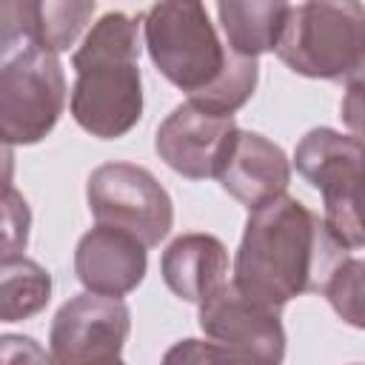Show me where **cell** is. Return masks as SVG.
Wrapping results in <instances>:
<instances>
[{"label": "cell", "instance_id": "6da1fadb", "mask_svg": "<svg viewBox=\"0 0 365 365\" xmlns=\"http://www.w3.org/2000/svg\"><path fill=\"white\" fill-rule=\"evenodd\" d=\"M342 259L348 251L322 217L297 197L279 194L248 214L231 282L242 297L279 311L294 297L322 291Z\"/></svg>", "mask_w": 365, "mask_h": 365}, {"label": "cell", "instance_id": "7a4b0ae2", "mask_svg": "<svg viewBox=\"0 0 365 365\" xmlns=\"http://www.w3.org/2000/svg\"><path fill=\"white\" fill-rule=\"evenodd\" d=\"M143 37L157 71L185 91L191 106L231 117L251 100L259 66L225 46L202 3L174 0L151 6L143 14Z\"/></svg>", "mask_w": 365, "mask_h": 365}, {"label": "cell", "instance_id": "3957f363", "mask_svg": "<svg viewBox=\"0 0 365 365\" xmlns=\"http://www.w3.org/2000/svg\"><path fill=\"white\" fill-rule=\"evenodd\" d=\"M140 17L103 14L71 54V117L97 140L125 137L143 117Z\"/></svg>", "mask_w": 365, "mask_h": 365}, {"label": "cell", "instance_id": "277c9868", "mask_svg": "<svg viewBox=\"0 0 365 365\" xmlns=\"http://www.w3.org/2000/svg\"><path fill=\"white\" fill-rule=\"evenodd\" d=\"M274 51L294 74L359 80L365 66V6L297 3L288 9Z\"/></svg>", "mask_w": 365, "mask_h": 365}, {"label": "cell", "instance_id": "5b68a950", "mask_svg": "<svg viewBox=\"0 0 365 365\" xmlns=\"http://www.w3.org/2000/svg\"><path fill=\"white\" fill-rule=\"evenodd\" d=\"M297 171L322 194V222L345 251L362 248L359 220V165L362 143L356 134L311 128L294 151Z\"/></svg>", "mask_w": 365, "mask_h": 365}, {"label": "cell", "instance_id": "8992f818", "mask_svg": "<svg viewBox=\"0 0 365 365\" xmlns=\"http://www.w3.org/2000/svg\"><path fill=\"white\" fill-rule=\"evenodd\" d=\"M63 108L66 74L54 51L29 46L0 68V140L6 145L40 143Z\"/></svg>", "mask_w": 365, "mask_h": 365}, {"label": "cell", "instance_id": "52a82bcc", "mask_svg": "<svg viewBox=\"0 0 365 365\" xmlns=\"http://www.w3.org/2000/svg\"><path fill=\"white\" fill-rule=\"evenodd\" d=\"M86 200L97 225L131 234L140 245H160L174 222V205L160 180L134 163H103L88 174Z\"/></svg>", "mask_w": 365, "mask_h": 365}, {"label": "cell", "instance_id": "ba28073f", "mask_svg": "<svg viewBox=\"0 0 365 365\" xmlns=\"http://www.w3.org/2000/svg\"><path fill=\"white\" fill-rule=\"evenodd\" d=\"M131 311L117 297L77 294L60 305L48 331V365H108L120 359Z\"/></svg>", "mask_w": 365, "mask_h": 365}, {"label": "cell", "instance_id": "9c48e42d", "mask_svg": "<svg viewBox=\"0 0 365 365\" xmlns=\"http://www.w3.org/2000/svg\"><path fill=\"white\" fill-rule=\"evenodd\" d=\"M200 328L237 365H282L285 328L279 311L242 297L228 279L200 302Z\"/></svg>", "mask_w": 365, "mask_h": 365}, {"label": "cell", "instance_id": "30bf717a", "mask_svg": "<svg viewBox=\"0 0 365 365\" xmlns=\"http://www.w3.org/2000/svg\"><path fill=\"white\" fill-rule=\"evenodd\" d=\"M237 131L234 117H217L191 103H180L160 123L154 148L171 171L188 180H208L217 177Z\"/></svg>", "mask_w": 365, "mask_h": 365}, {"label": "cell", "instance_id": "8fae6325", "mask_svg": "<svg viewBox=\"0 0 365 365\" xmlns=\"http://www.w3.org/2000/svg\"><path fill=\"white\" fill-rule=\"evenodd\" d=\"M148 268L145 245L131 234L97 225L86 231L74 251V274L88 294L100 297H125L134 291Z\"/></svg>", "mask_w": 365, "mask_h": 365}, {"label": "cell", "instance_id": "7c38bea8", "mask_svg": "<svg viewBox=\"0 0 365 365\" xmlns=\"http://www.w3.org/2000/svg\"><path fill=\"white\" fill-rule=\"evenodd\" d=\"M220 185L248 211L285 194L291 182V163L285 151L257 131H237L220 171Z\"/></svg>", "mask_w": 365, "mask_h": 365}, {"label": "cell", "instance_id": "4fadbf2b", "mask_svg": "<svg viewBox=\"0 0 365 365\" xmlns=\"http://www.w3.org/2000/svg\"><path fill=\"white\" fill-rule=\"evenodd\" d=\"M160 274L174 297L200 305L228 282V251L214 234H182L163 251Z\"/></svg>", "mask_w": 365, "mask_h": 365}, {"label": "cell", "instance_id": "5bb4252c", "mask_svg": "<svg viewBox=\"0 0 365 365\" xmlns=\"http://www.w3.org/2000/svg\"><path fill=\"white\" fill-rule=\"evenodd\" d=\"M291 3H217L220 26L225 34V46L240 54L257 60L265 51L277 48Z\"/></svg>", "mask_w": 365, "mask_h": 365}, {"label": "cell", "instance_id": "9a60e30c", "mask_svg": "<svg viewBox=\"0 0 365 365\" xmlns=\"http://www.w3.org/2000/svg\"><path fill=\"white\" fill-rule=\"evenodd\" d=\"M51 299V274L34 259L0 262V322H20L40 314Z\"/></svg>", "mask_w": 365, "mask_h": 365}, {"label": "cell", "instance_id": "2e32d148", "mask_svg": "<svg viewBox=\"0 0 365 365\" xmlns=\"http://www.w3.org/2000/svg\"><path fill=\"white\" fill-rule=\"evenodd\" d=\"M94 0H68V3H37L34 0V46L46 51H66L77 43L83 29L94 14Z\"/></svg>", "mask_w": 365, "mask_h": 365}, {"label": "cell", "instance_id": "e0dca14e", "mask_svg": "<svg viewBox=\"0 0 365 365\" xmlns=\"http://www.w3.org/2000/svg\"><path fill=\"white\" fill-rule=\"evenodd\" d=\"M362 271H365L362 259L348 257L322 285V294L328 297L331 308L354 328H362Z\"/></svg>", "mask_w": 365, "mask_h": 365}, {"label": "cell", "instance_id": "ac0fdd59", "mask_svg": "<svg viewBox=\"0 0 365 365\" xmlns=\"http://www.w3.org/2000/svg\"><path fill=\"white\" fill-rule=\"evenodd\" d=\"M31 231V208L26 197L11 188L0 197V262L20 259L29 245Z\"/></svg>", "mask_w": 365, "mask_h": 365}, {"label": "cell", "instance_id": "d6986e66", "mask_svg": "<svg viewBox=\"0 0 365 365\" xmlns=\"http://www.w3.org/2000/svg\"><path fill=\"white\" fill-rule=\"evenodd\" d=\"M34 46V0H0V68Z\"/></svg>", "mask_w": 365, "mask_h": 365}, {"label": "cell", "instance_id": "ffe728a7", "mask_svg": "<svg viewBox=\"0 0 365 365\" xmlns=\"http://www.w3.org/2000/svg\"><path fill=\"white\" fill-rule=\"evenodd\" d=\"M160 365H237V362L208 339H180L163 354Z\"/></svg>", "mask_w": 365, "mask_h": 365}, {"label": "cell", "instance_id": "44dd1931", "mask_svg": "<svg viewBox=\"0 0 365 365\" xmlns=\"http://www.w3.org/2000/svg\"><path fill=\"white\" fill-rule=\"evenodd\" d=\"M0 365H48L46 348L23 334L0 336Z\"/></svg>", "mask_w": 365, "mask_h": 365}, {"label": "cell", "instance_id": "7402d4cb", "mask_svg": "<svg viewBox=\"0 0 365 365\" xmlns=\"http://www.w3.org/2000/svg\"><path fill=\"white\" fill-rule=\"evenodd\" d=\"M11 182H14V151L0 140V197L14 188Z\"/></svg>", "mask_w": 365, "mask_h": 365}, {"label": "cell", "instance_id": "603a6c76", "mask_svg": "<svg viewBox=\"0 0 365 365\" xmlns=\"http://www.w3.org/2000/svg\"><path fill=\"white\" fill-rule=\"evenodd\" d=\"M108 365H123V362H120V359H114V362H108Z\"/></svg>", "mask_w": 365, "mask_h": 365}, {"label": "cell", "instance_id": "cb8c5ba5", "mask_svg": "<svg viewBox=\"0 0 365 365\" xmlns=\"http://www.w3.org/2000/svg\"><path fill=\"white\" fill-rule=\"evenodd\" d=\"M354 365H356V362H354Z\"/></svg>", "mask_w": 365, "mask_h": 365}]
</instances>
